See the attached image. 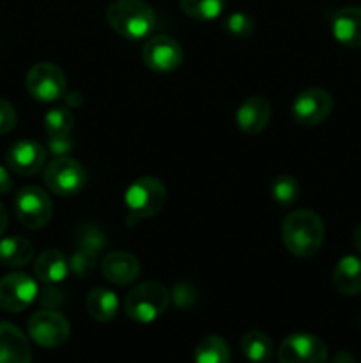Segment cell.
<instances>
[{
  "label": "cell",
  "mask_w": 361,
  "mask_h": 363,
  "mask_svg": "<svg viewBox=\"0 0 361 363\" xmlns=\"http://www.w3.org/2000/svg\"><path fill=\"white\" fill-rule=\"evenodd\" d=\"M45 183L50 191L60 197H74L87 184V170L69 156L55 158L45 170Z\"/></svg>",
  "instance_id": "cell-5"
},
{
  "label": "cell",
  "mask_w": 361,
  "mask_h": 363,
  "mask_svg": "<svg viewBox=\"0 0 361 363\" xmlns=\"http://www.w3.org/2000/svg\"><path fill=\"white\" fill-rule=\"evenodd\" d=\"M6 162L7 167L18 176H34L45 167L46 149L39 142L23 138L7 149Z\"/></svg>",
  "instance_id": "cell-13"
},
{
  "label": "cell",
  "mask_w": 361,
  "mask_h": 363,
  "mask_svg": "<svg viewBox=\"0 0 361 363\" xmlns=\"http://www.w3.org/2000/svg\"><path fill=\"white\" fill-rule=\"evenodd\" d=\"M74 241H76V248L88 252L96 257H99V254L106 248L105 233L98 225H92V223L78 225L76 233H74Z\"/></svg>",
  "instance_id": "cell-26"
},
{
  "label": "cell",
  "mask_w": 361,
  "mask_h": 363,
  "mask_svg": "<svg viewBox=\"0 0 361 363\" xmlns=\"http://www.w3.org/2000/svg\"><path fill=\"white\" fill-rule=\"evenodd\" d=\"M324 234V222L317 213L310 211V209H296L283 220V245L296 257H314L322 248Z\"/></svg>",
  "instance_id": "cell-1"
},
{
  "label": "cell",
  "mask_w": 361,
  "mask_h": 363,
  "mask_svg": "<svg viewBox=\"0 0 361 363\" xmlns=\"http://www.w3.org/2000/svg\"><path fill=\"white\" fill-rule=\"evenodd\" d=\"M331 363H357V362L356 358H354V354L349 353V351H338V353L331 358Z\"/></svg>",
  "instance_id": "cell-35"
},
{
  "label": "cell",
  "mask_w": 361,
  "mask_h": 363,
  "mask_svg": "<svg viewBox=\"0 0 361 363\" xmlns=\"http://www.w3.org/2000/svg\"><path fill=\"white\" fill-rule=\"evenodd\" d=\"M28 337L34 340L38 346L53 350L60 347L69 340L71 337V325L62 314L52 308L39 311L28 319L27 323Z\"/></svg>",
  "instance_id": "cell-7"
},
{
  "label": "cell",
  "mask_w": 361,
  "mask_h": 363,
  "mask_svg": "<svg viewBox=\"0 0 361 363\" xmlns=\"http://www.w3.org/2000/svg\"><path fill=\"white\" fill-rule=\"evenodd\" d=\"M101 272L110 284L130 286L140 275V261L130 252L113 250L103 259Z\"/></svg>",
  "instance_id": "cell-15"
},
{
  "label": "cell",
  "mask_w": 361,
  "mask_h": 363,
  "mask_svg": "<svg viewBox=\"0 0 361 363\" xmlns=\"http://www.w3.org/2000/svg\"><path fill=\"white\" fill-rule=\"evenodd\" d=\"M241 351L251 363H268L275 353L273 340L260 330H250L241 339Z\"/></svg>",
  "instance_id": "cell-22"
},
{
  "label": "cell",
  "mask_w": 361,
  "mask_h": 363,
  "mask_svg": "<svg viewBox=\"0 0 361 363\" xmlns=\"http://www.w3.org/2000/svg\"><path fill=\"white\" fill-rule=\"evenodd\" d=\"M59 291L57 289H45L41 294V303L45 305V308H55L60 305V296Z\"/></svg>",
  "instance_id": "cell-33"
},
{
  "label": "cell",
  "mask_w": 361,
  "mask_h": 363,
  "mask_svg": "<svg viewBox=\"0 0 361 363\" xmlns=\"http://www.w3.org/2000/svg\"><path fill=\"white\" fill-rule=\"evenodd\" d=\"M85 307L88 315L98 323H110L119 312V298L113 291L105 287H96L85 298Z\"/></svg>",
  "instance_id": "cell-19"
},
{
  "label": "cell",
  "mask_w": 361,
  "mask_h": 363,
  "mask_svg": "<svg viewBox=\"0 0 361 363\" xmlns=\"http://www.w3.org/2000/svg\"><path fill=\"white\" fill-rule=\"evenodd\" d=\"M142 59L145 66L156 73H172L183 64V46L170 35H156L144 45Z\"/></svg>",
  "instance_id": "cell-12"
},
{
  "label": "cell",
  "mask_w": 361,
  "mask_h": 363,
  "mask_svg": "<svg viewBox=\"0 0 361 363\" xmlns=\"http://www.w3.org/2000/svg\"><path fill=\"white\" fill-rule=\"evenodd\" d=\"M223 30L232 39H248L255 30V21L246 13H232L223 21Z\"/></svg>",
  "instance_id": "cell-28"
},
{
  "label": "cell",
  "mask_w": 361,
  "mask_h": 363,
  "mask_svg": "<svg viewBox=\"0 0 361 363\" xmlns=\"http://www.w3.org/2000/svg\"><path fill=\"white\" fill-rule=\"evenodd\" d=\"M271 121V105L260 94L248 96L236 112V123L246 135H258L268 128Z\"/></svg>",
  "instance_id": "cell-14"
},
{
  "label": "cell",
  "mask_w": 361,
  "mask_h": 363,
  "mask_svg": "<svg viewBox=\"0 0 361 363\" xmlns=\"http://www.w3.org/2000/svg\"><path fill=\"white\" fill-rule=\"evenodd\" d=\"M333 110V98L319 87L299 92L292 101V117L301 126H319Z\"/></svg>",
  "instance_id": "cell-11"
},
{
  "label": "cell",
  "mask_w": 361,
  "mask_h": 363,
  "mask_svg": "<svg viewBox=\"0 0 361 363\" xmlns=\"http://www.w3.org/2000/svg\"><path fill=\"white\" fill-rule=\"evenodd\" d=\"M179 6L186 16L198 21H209L223 13L225 0H179Z\"/></svg>",
  "instance_id": "cell-24"
},
{
  "label": "cell",
  "mask_w": 361,
  "mask_h": 363,
  "mask_svg": "<svg viewBox=\"0 0 361 363\" xmlns=\"http://www.w3.org/2000/svg\"><path fill=\"white\" fill-rule=\"evenodd\" d=\"M73 147H74V140L71 138V135L48 137V152L55 156V158H60V156H69V152L73 151Z\"/></svg>",
  "instance_id": "cell-32"
},
{
  "label": "cell",
  "mask_w": 361,
  "mask_h": 363,
  "mask_svg": "<svg viewBox=\"0 0 361 363\" xmlns=\"http://www.w3.org/2000/svg\"><path fill=\"white\" fill-rule=\"evenodd\" d=\"M166 188L158 177L144 176L134 179L124 191V206L127 211V223L134 225L145 218L158 215L166 204Z\"/></svg>",
  "instance_id": "cell-3"
},
{
  "label": "cell",
  "mask_w": 361,
  "mask_h": 363,
  "mask_svg": "<svg viewBox=\"0 0 361 363\" xmlns=\"http://www.w3.org/2000/svg\"><path fill=\"white\" fill-rule=\"evenodd\" d=\"M301 194L299 183H297L296 177L289 176V174H282V176H276L271 183V195L273 201L276 202L282 208H290L297 202Z\"/></svg>",
  "instance_id": "cell-25"
},
{
  "label": "cell",
  "mask_w": 361,
  "mask_h": 363,
  "mask_svg": "<svg viewBox=\"0 0 361 363\" xmlns=\"http://www.w3.org/2000/svg\"><path fill=\"white\" fill-rule=\"evenodd\" d=\"M96 262H98V257H96V255H92V254H88V252L76 248V250L71 254L67 264H69V272H73L74 275L85 277L96 268Z\"/></svg>",
  "instance_id": "cell-30"
},
{
  "label": "cell",
  "mask_w": 361,
  "mask_h": 363,
  "mask_svg": "<svg viewBox=\"0 0 361 363\" xmlns=\"http://www.w3.org/2000/svg\"><path fill=\"white\" fill-rule=\"evenodd\" d=\"M38 294V284L27 273H9L0 279V308L11 314L30 307Z\"/></svg>",
  "instance_id": "cell-10"
},
{
  "label": "cell",
  "mask_w": 361,
  "mask_h": 363,
  "mask_svg": "<svg viewBox=\"0 0 361 363\" xmlns=\"http://www.w3.org/2000/svg\"><path fill=\"white\" fill-rule=\"evenodd\" d=\"M170 305V293L163 284L149 280L138 284L126 294L124 312L127 318L140 325H149L166 312Z\"/></svg>",
  "instance_id": "cell-4"
},
{
  "label": "cell",
  "mask_w": 361,
  "mask_h": 363,
  "mask_svg": "<svg viewBox=\"0 0 361 363\" xmlns=\"http://www.w3.org/2000/svg\"><path fill=\"white\" fill-rule=\"evenodd\" d=\"M172 298L176 308H179V311H190V308H193L198 303V291L193 284H177L173 287Z\"/></svg>",
  "instance_id": "cell-29"
},
{
  "label": "cell",
  "mask_w": 361,
  "mask_h": 363,
  "mask_svg": "<svg viewBox=\"0 0 361 363\" xmlns=\"http://www.w3.org/2000/svg\"><path fill=\"white\" fill-rule=\"evenodd\" d=\"M14 213L21 225L30 230H39L52 220L53 206L42 188L25 186L14 199Z\"/></svg>",
  "instance_id": "cell-6"
},
{
  "label": "cell",
  "mask_w": 361,
  "mask_h": 363,
  "mask_svg": "<svg viewBox=\"0 0 361 363\" xmlns=\"http://www.w3.org/2000/svg\"><path fill=\"white\" fill-rule=\"evenodd\" d=\"M74 128V117L67 108H52L45 116V131L48 137H59V135H71Z\"/></svg>",
  "instance_id": "cell-27"
},
{
  "label": "cell",
  "mask_w": 361,
  "mask_h": 363,
  "mask_svg": "<svg viewBox=\"0 0 361 363\" xmlns=\"http://www.w3.org/2000/svg\"><path fill=\"white\" fill-rule=\"evenodd\" d=\"M34 259V245L21 236H9L0 240V266L23 268Z\"/></svg>",
  "instance_id": "cell-20"
},
{
  "label": "cell",
  "mask_w": 361,
  "mask_h": 363,
  "mask_svg": "<svg viewBox=\"0 0 361 363\" xmlns=\"http://www.w3.org/2000/svg\"><path fill=\"white\" fill-rule=\"evenodd\" d=\"M25 85L32 98L41 103H50L66 94L67 80L57 64L38 62L28 69Z\"/></svg>",
  "instance_id": "cell-8"
},
{
  "label": "cell",
  "mask_w": 361,
  "mask_h": 363,
  "mask_svg": "<svg viewBox=\"0 0 361 363\" xmlns=\"http://www.w3.org/2000/svg\"><path fill=\"white\" fill-rule=\"evenodd\" d=\"M230 347L225 339L218 335H207L198 340L193 351L195 363H230Z\"/></svg>",
  "instance_id": "cell-23"
},
{
  "label": "cell",
  "mask_w": 361,
  "mask_h": 363,
  "mask_svg": "<svg viewBox=\"0 0 361 363\" xmlns=\"http://www.w3.org/2000/svg\"><path fill=\"white\" fill-rule=\"evenodd\" d=\"M18 123V113L7 99L0 98V135H7L14 130Z\"/></svg>",
  "instance_id": "cell-31"
},
{
  "label": "cell",
  "mask_w": 361,
  "mask_h": 363,
  "mask_svg": "<svg viewBox=\"0 0 361 363\" xmlns=\"http://www.w3.org/2000/svg\"><path fill=\"white\" fill-rule=\"evenodd\" d=\"M7 229V209L6 206L0 202V238H2V234L6 233Z\"/></svg>",
  "instance_id": "cell-36"
},
{
  "label": "cell",
  "mask_w": 361,
  "mask_h": 363,
  "mask_svg": "<svg viewBox=\"0 0 361 363\" xmlns=\"http://www.w3.org/2000/svg\"><path fill=\"white\" fill-rule=\"evenodd\" d=\"M34 272L41 282L59 284L67 277L69 264H67L66 255L60 250H45L35 259Z\"/></svg>",
  "instance_id": "cell-21"
},
{
  "label": "cell",
  "mask_w": 361,
  "mask_h": 363,
  "mask_svg": "<svg viewBox=\"0 0 361 363\" xmlns=\"http://www.w3.org/2000/svg\"><path fill=\"white\" fill-rule=\"evenodd\" d=\"M11 188H13V179H11L9 170L0 165V195L9 194Z\"/></svg>",
  "instance_id": "cell-34"
},
{
  "label": "cell",
  "mask_w": 361,
  "mask_h": 363,
  "mask_svg": "<svg viewBox=\"0 0 361 363\" xmlns=\"http://www.w3.org/2000/svg\"><path fill=\"white\" fill-rule=\"evenodd\" d=\"M353 243H354V247H356V250L361 254V223L356 227V229H354Z\"/></svg>",
  "instance_id": "cell-37"
},
{
  "label": "cell",
  "mask_w": 361,
  "mask_h": 363,
  "mask_svg": "<svg viewBox=\"0 0 361 363\" xmlns=\"http://www.w3.org/2000/svg\"><path fill=\"white\" fill-rule=\"evenodd\" d=\"M333 286L343 296L361 294V259L356 255L340 259L333 269Z\"/></svg>",
  "instance_id": "cell-18"
},
{
  "label": "cell",
  "mask_w": 361,
  "mask_h": 363,
  "mask_svg": "<svg viewBox=\"0 0 361 363\" xmlns=\"http://www.w3.org/2000/svg\"><path fill=\"white\" fill-rule=\"evenodd\" d=\"M106 21L120 38L138 41L152 32L156 14L144 0H113L106 9Z\"/></svg>",
  "instance_id": "cell-2"
},
{
  "label": "cell",
  "mask_w": 361,
  "mask_h": 363,
  "mask_svg": "<svg viewBox=\"0 0 361 363\" xmlns=\"http://www.w3.org/2000/svg\"><path fill=\"white\" fill-rule=\"evenodd\" d=\"M280 363H326L328 346L311 333H292L285 337L278 350Z\"/></svg>",
  "instance_id": "cell-9"
},
{
  "label": "cell",
  "mask_w": 361,
  "mask_h": 363,
  "mask_svg": "<svg viewBox=\"0 0 361 363\" xmlns=\"http://www.w3.org/2000/svg\"><path fill=\"white\" fill-rule=\"evenodd\" d=\"M333 38L347 48H361V6L338 9L331 20Z\"/></svg>",
  "instance_id": "cell-17"
},
{
  "label": "cell",
  "mask_w": 361,
  "mask_h": 363,
  "mask_svg": "<svg viewBox=\"0 0 361 363\" xmlns=\"http://www.w3.org/2000/svg\"><path fill=\"white\" fill-rule=\"evenodd\" d=\"M0 363H32L28 339L13 323L0 321Z\"/></svg>",
  "instance_id": "cell-16"
}]
</instances>
